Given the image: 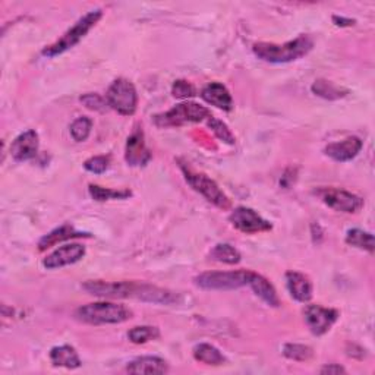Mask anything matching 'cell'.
Instances as JSON below:
<instances>
[{"label":"cell","instance_id":"obj_23","mask_svg":"<svg viewBox=\"0 0 375 375\" xmlns=\"http://www.w3.org/2000/svg\"><path fill=\"white\" fill-rule=\"evenodd\" d=\"M210 258L214 261L223 262V264L233 265V264H238L241 261V253L232 245L219 243L212 249Z\"/></svg>","mask_w":375,"mask_h":375},{"label":"cell","instance_id":"obj_16","mask_svg":"<svg viewBox=\"0 0 375 375\" xmlns=\"http://www.w3.org/2000/svg\"><path fill=\"white\" fill-rule=\"evenodd\" d=\"M286 286L290 296L295 301L306 304L312 299V283L305 275L299 272H287Z\"/></svg>","mask_w":375,"mask_h":375},{"label":"cell","instance_id":"obj_14","mask_svg":"<svg viewBox=\"0 0 375 375\" xmlns=\"http://www.w3.org/2000/svg\"><path fill=\"white\" fill-rule=\"evenodd\" d=\"M38 134L33 129L18 135L11 145V156L15 161H27L38 153Z\"/></svg>","mask_w":375,"mask_h":375},{"label":"cell","instance_id":"obj_17","mask_svg":"<svg viewBox=\"0 0 375 375\" xmlns=\"http://www.w3.org/2000/svg\"><path fill=\"white\" fill-rule=\"evenodd\" d=\"M201 97L208 104H212V106H216L217 109H221L224 112H231L233 109V98L229 90L223 84H220V82H212V84H208L201 91Z\"/></svg>","mask_w":375,"mask_h":375},{"label":"cell","instance_id":"obj_3","mask_svg":"<svg viewBox=\"0 0 375 375\" xmlns=\"http://www.w3.org/2000/svg\"><path fill=\"white\" fill-rule=\"evenodd\" d=\"M75 317L82 323L93 325L120 324L132 318V311L128 306L113 302H96L79 306Z\"/></svg>","mask_w":375,"mask_h":375},{"label":"cell","instance_id":"obj_31","mask_svg":"<svg viewBox=\"0 0 375 375\" xmlns=\"http://www.w3.org/2000/svg\"><path fill=\"white\" fill-rule=\"evenodd\" d=\"M109 164H110V157L109 156H96V157L88 158L84 163V168H86V171L91 172V173L100 175V173L108 171Z\"/></svg>","mask_w":375,"mask_h":375},{"label":"cell","instance_id":"obj_4","mask_svg":"<svg viewBox=\"0 0 375 375\" xmlns=\"http://www.w3.org/2000/svg\"><path fill=\"white\" fill-rule=\"evenodd\" d=\"M101 16H103V11L96 9V11L88 12L81 19H78L75 25L72 28H69L64 35H62L56 41V43H53L52 46H49L43 50V56L54 57L57 54H62V53L68 52L69 49L75 47L79 41L90 33V30L93 27H96V24L101 19Z\"/></svg>","mask_w":375,"mask_h":375},{"label":"cell","instance_id":"obj_21","mask_svg":"<svg viewBox=\"0 0 375 375\" xmlns=\"http://www.w3.org/2000/svg\"><path fill=\"white\" fill-rule=\"evenodd\" d=\"M50 361L54 367H64L68 369H76L81 367V359L76 350L69 345L53 347L50 350Z\"/></svg>","mask_w":375,"mask_h":375},{"label":"cell","instance_id":"obj_25","mask_svg":"<svg viewBox=\"0 0 375 375\" xmlns=\"http://www.w3.org/2000/svg\"><path fill=\"white\" fill-rule=\"evenodd\" d=\"M312 93L327 100H339L347 94V90L335 86L330 81L318 79L314 82V86H312Z\"/></svg>","mask_w":375,"mask_h":375},{"label":"cell","instance_id":"obj_5","mask_svg":"<svg viewBox=\"0 0 375 375\" xmlns=\"http://www.w3.org/2000/svg\"><path fill=\"white\" fill-rule=\"evenodd\" d=\"M178 161L186 182L194 188V191L200 192L207 201H210L216 207L221 208V210L231 208V200L227 198V195L220 190V186L212 178H208L205 173L194 171L191 166H188V163L182 160Z\"/></svg>","mask_w":375,"mask_h":375},{"label":"cell","instance_id":"obj_10","mask_svg":"<svg viewBox=\"0 0 375 375\" xmlns=\"http://www.w3.org/2000/svg\"><path fill=\"white\" fill-rule=\"evenodd\" d=\"M229 220L236 227L239 232L253 235V233H260V232H268L273 229V224L262 219L257 212H254L253 208L248 207H238L232 212V214L229 216Z\"/></svg>","mask_w":375,"mask_h":375},{"label":"cell","instance_id":"obj_20","mask_svg":"<svg viewBox=\"0 0 375 375\" xmlns=\"http://www.w3.org/2000/svg\"><path fill=\"white\" fill-rule=\"evenodd\" d=\"M84 236H90V235L75 231L71 224H64V226L54 229V231H52L46 236L41 238V241L38 242V249L40 251H46L47 248L54 246L62 241H68L74 238H84Z\"/></svg>","mask_w":375,"mask_h":375},{"label":"cell","instance_id":"obj_24","mask_svg":"<svg viewBox=\"0 0 375 375\" xmlns=\"http://www.w3.org/2000/svg\"><path fill=\"white\" fill-rule=\"evenodd\" d=\"M346 243L359 249H365L368 253H374V236L369 232L362 231V229H350L346 235Z\"/></svg>","mask_w":375,"mask_h":375},{"label":"cell","instance_id":"obj_34","mask_svg":"<svg viewBox=\"0 0 375 375\" xmlns=\"http://www.w3.org/2000/svg\"><path fill=\"white\" fill-rule=\"evenodd\" d=\"M321 374H345L346 369L338 364H330V365H325L321 368L320 371Z\"/></svg>","mask_w":375,"mask_h":375},{"label":"cell","instance_id":"obj_33","mask_svg":"<svg viewBox=\"0 0 375 375\" xmlns=\"http://www.w3.org/2000/svg\"><path fill=\"white\" fill-rule=\"evenodd\" d=\"M79 100H81V103L86 104L87 109L96 110V112H103L109 106L106 98H103L98 94H86V96H82Z\"/></svg>","mask_w":375,"mask_h":375},{"label":"cell","instance_id":"obj_13","mask_svg":"<svg viewBox=\"0 0 375 375\" xmlns=\"http://www.w3.org/2000/svg\"><path fill=\"white\" fill-rule=\"evenodd\" d=\"M125 160H127L129 166H134V168L145 166L151 160V153L147 149V145H145L144 132L139 128H137L127 141V147H125Z\"/></svg>","mask_w":375,"mask_h":375},{"label":"cell","instance_id":"obj_26","mask_svg":"<svg viewBox=\"0 0 375 375\" xmlns=\"http://www.w3.org/2000/svg\"><path fill=\"white\" fill-rule=\"evenodd\" d=\"M160 338V330L151 325H138L128 331V339L135 345H144Z\"/></svg>","mask_w":375,"mask_h":375},{"label":"cell","instance_id":"obj_6","mask_svg":"<svg viewBox=\"0 0 375 375\" xmlns=\"http://www.w3.org/2000/svg\"><path fill=\"white\" fill-rule=\"evenodd\" d=\"M212 112L208 110L205 106L201 104L192 103V101H185L178 104L169 112L156 115L154 122L160 128H169V127H182L186 123H197L202 122L204 119L212 117Z\"/></svg>","mask_w":375,"mask_h":375},{"label":"cell","instance_id":"obj_18","mask_svg":"<svg viewBox=\"0 0 375 375\" xmlns=\"http://www.w3.org/2000/svg\"><path fill=\"white\" fill-rule=\"evenodd\" d=\"M248 286L251 287L254 294L257 296H260L267 305H270V306H279L280 305V301H279L276 289L273 287V284L270 283L264 276L253 272Z\"/></svg>","mask_w":375,"mask_h":375},{"label":"cell","instance_id":"obj_27","mask_svg":"<svg viewBox=\"0 0 375 375\" xmlns=\"http://www.w3.org/2000/svg\"><path fill=\"white\" fill-rule=\"evenodd\" d=\"M88 191H90V195L93 197V200H96L98 202L109 201V200H125V198H128L132 195V192L128 190L115 191V190H109V188H103L98 185H90Z\"/></svg>","mask_w":375,"mask_h":375},{"label":"cell","instance_id":"obj_7","mask_svg":"<svg viewBox=\"0 0 375 375\" xmlns=\"http://www.w3.org/2000/svg\"><path fill=\"white\" fill-rule=\"evenodd\" d=\"M109 108L122 116H132L137 112L138 94L131 81L117 78L109 87L106 94Z\"/></svg>","mask_w":375,"mask_h":375},{"label":"cell","instance_id":"obj_11","mask_svg":"<svg viewBox=\"0 0 375 375\" xmlns=\"http://www.w3.org/2000/svg\"><path fill=\"white\" fill-rule=\"evenodd\" d=\"M304 317L309 330L316 336H323L338 321L339 311L321 305H308L304 309Z\"/></svg>","mask_w":375,"mask_h":375},{"label":"cell","instance_id":"obj_30","mask_svg":"<svg viewBox=\"0 0 375 375\" xmlns=\"http://www.w3.org/2000/svg\"><path fill=\"white\" fill-rule=\"evenodd\" d=\"M208 127L212 128V131L216 134V137L219 139H221L223 142L229 144V145H233L236 141H235V135L232 134V131L229 129L227 125L216 117H208Z\"/></svg>","mask_w":375,"mask_h":375},{"label":"cell","instance_id":"obj_19","mask_svg":"<svg viewBox=\"0 0 375 375\" xmlns=\"http://www.w3.org/2000/svg\"><path fill=\"white\" fill-rule=\"evenodd\" d=\"M127 371L129 374H166L169 365L158 357H141L129 362Z\"/></svg>","mask_w":375,"mask_h":375},{"label":"cell","instance_id":"obj_22","mask_svg":"<svg viewBox=\"0 0 375 375\" xmlns=\"http://www.w3.org/2000/svg\"><path fill=\"white\" fill-rule=\"evenodd\" d=\"M194 358L201 364L213 367H219L226 362L223 353L216 346L208 343H200L194 347Z\"/></svg>","mask_w":375,"mask_h":375},{"label":"cell","instance_id":"obj_29","mask_svg":"<svg viewBox=\"0 0 375 375\" xmlns=\"http://www.w3.org/2000/svg\"><path fill=\"white\" fill-rule=\"evenodd\" d=\"M91 129H93V120L87 116H82V117H78L72 122L71 135L75 141L84 142L90 137Z\"/></svg>","mask_w":375,"mask_h":375},{"label":"cell","instance_id":"obj_1","mask_svg":"<svg viewBox=\"0 0 375 375\" xmlns=\"http://www.w3.org/2000/svg\"><path fill=\"white\" fill-rule=\"evenodd\" d=\"M90 295L100 298H134L144 302L172 305L179 301V295L168 289L138 283V282H100L91 280L82 284Z\"/></svg>","mask_w":375,"mask_h":375},{"label":"cell","instance_id":"obj_9","mask_svg":"<svg viewBox=\"0 0 375 375\" xmlns=\"http://www.w3.org/2000/svg\"><path fill=\"white\" fill-rule=\"evenodd\" d=\"M317 195L325 205L342 213H358L364 207V200L359 195L336 188H323L317 191Z\"/></svg>","mask_w":375,"mask_h":375},{"label":"cell","instance_id":"obj_8","mask_svg":"<svg viewBox=\"0 0 375 375\" xmlns=\"http://www.w3.org/2000/svg\"><path fill=\"white\" fill-rule=\"evenodd\" d=\"M253 272L233 270V272H208L195 277V284L205 290H233L248 286Z\"/></svg>","mask_w":375,"mask_h":375},{"label":"cell","instance_id":"obj_15","mask_svg":"<svg viewBox=\"0 0 375 375\" xmlns=\"http://www.w3.org/2000/svg\"><path fill=\"white\" fill-rule=\"evenodd\" d=\"M362 150V141L358 137H349L340 142L328 144L325 147V154L336 161H349L355 158Z\"/></svg>","mask_w":375,"mask_h":375},{"label":"cell","instance_id":"obj_12","mask_svg":"<svg viewBox=\"0 0 375 375\" xmlns=\"http://www.w3.org/2000/svg\"><path fill=\"white\" fill-rule=\"evenodd\" d=\"M86 255V246L79 243H71V245H64L57 248L56 251H53L50 255H47L43 260V265L47 270H56L62 268L65 265H71L78 262L81 258H84Z\"/></svg>","mask_w":375,"mask_h":375},{"label":"cell","instance_id":"obj_2","mask_svg":"<svg viewBox=\"0 0 375 375\" xmlns=\"http://www.w3.org/2000/svg\"><path fill=\"white\" fill-rule=\"evenodd\" d=\"M312 47H314V40L306 34H302L283 45L257 43L254 45L253 50L254 54L264 62H270V64H287V62H294L306 56L312 50Z\"/></svg>","mask_w":375,"mask_h":375},{"label":"cell","instance_id":"obj_32","mask_svg":"<svg viewBox=\"0 0 375 375\" xmlns=\"http://www.w3.org/2000/svg\"><path fill=\"white\" fill-rule=\"evenodd\" d=\"M172 94L176 98L186 100V98H191V97L197 96V90L191 84V82H188L185 79H178V81H175V84L172 87Z\"/></svg>","mask_w":375,"mask_h":375},{"label":"cell","instance_id":"obj_35","mask_svg":"<svg viewBox=\"0 0 375 375\" xmlns=\"http://www.w3.org/2000/svg\"><path fill=\"white\" fill-rule=\"evenodd\" d=\"M333 19H335V23H339V24H336V25H340V23H343L342 25H353V23H355V21H352V19L339 18V16H335Z\"/></svg>","mask_w":375,"mask_h":375},{"label":"cell","instance_id":"obj_28","mask_svg":"<svg viewBox=\"0 0 375 375\" xmlns=\"http://www.w3.org/2000/svg\"><path fill=\"white\" fill-rule=\"evenodd\" d=\"M283 355L292 361L305 362V361H309L312 357H314V350H312L309 346H305V345L287 343L283 346Z\"/></svg>","mask_w":375,"mask_h":375}]
</instances>
